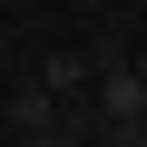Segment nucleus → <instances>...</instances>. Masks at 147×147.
Returning a JSON list of instances; mask_svg holds the SVG:
<instances>
[{"label":"nucleus","mask_w":147,"mask_h":147,"mask_svg":"<svg viewBox=\"0 0 147 147\" xmlns=\"http://www.w3.org/2000/svg\"><path fill=\"white\" fill-rule=\"evenodd\" d=\"M79 127H98V118H69V127H49V137H20V147H79Z\"/></svg>","instance_id":"obj_4"},{"label":"nucleus","mask_w":147,"mask_h":147,"mask_svg":"<svg viewBox=\"0 0 147 147\" xmlns=\"http://www.w3.org/2000/svg\"><path fill=\"white\" fill-rule=\"evenodd\" d=\"M88 98H98V127H137L147 137V79H137L127 59H98V88Z\"/></svg>","instance_id":"obj_1"},{"label":"nucleus","mask_w":147,"mask_h":147,"mask_svg":"<svg viewBox=\"0 0 147 147\" xmlns=\"http://www.w3.org/2000/svg\"><path fill=\"white\" fill-rule=\"evenodd\" d=\"M127 69H137V79H147V49H137V59H127Z\"/></svg>","instance_id":"obj_6"},{"label":"nucleus","mask_w":147,"mask_h":147,"mask_svg":"<svg viewBox=\"0 0 147 147\" xmlns=\"http://www.w3.org/2000/svg\"><path fill=\"white\" fill-rule=\"evenodd\" d=\"M39 88H49L59 108H69V98H88V88H98V59H88V49H59V59H39Z\"/></svg>","instance_id":"obj_2"},{"label":"nucleus","mask_w":147,"mask_h":147,"mask_svg":"<svg viewBox=\"0 0 147 147\" xmlns=\"http://www.w3.org/2000/svg\"><path fill=\"white\" fill-rule=\"evenodd\" d=\"M10 127H20V137H49V127H69V108H59V98H49L39 79H30V88L10 98Z\"/></svg>","instance_id":"obj_3"},{"label":"nucleus","mask_w":147,"mask_h":147,"mask_svg":"<svg viewBox=\"0 0 147 147\" xmlns=\"http://www.w3.org/2000/svg\"><path fill=\"white\" fill-rule=\"evenodd\" d=\"M98 147H147V137H137V127H98Z\"/></svg>","instance_id":"obj_5"}]
</instances>
